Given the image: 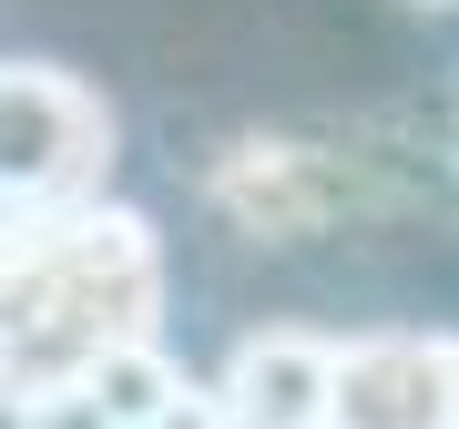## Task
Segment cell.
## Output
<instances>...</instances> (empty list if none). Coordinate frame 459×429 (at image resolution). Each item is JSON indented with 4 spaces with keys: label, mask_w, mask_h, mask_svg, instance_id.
<instances>
[{
    "label": "cell",
    "mask_w": 459,
    "mask_h": 429,
    "mask_svg": "<svg viewBox=\"0 0 459 429\" xmlns=\"http://www.w3.org/2000/svg\"><path fill=\"white\" fill-rule=\"evenodd\" d=\"M0 164H11V214L102 205V174H113L102 92L51 62H11V83H0Z\"/></svg>",
    "instance_id": "cell-2"
},
{
    "label": "cell",
    "mask_w": 459,
    "mask_h": 429,
    "mask_svg": "<svg viewBox=\"0 0 459 429\" xmlns=\"http://www.w3.org/2000/svg\"><path fill=\"white\" fill-rule=\"evenodd\" d=\"M439 11H449V0H439Z\"/></svg>",
    "instance_id": "cell-7"
},
{
    "label": "cell",
    "mask_w": 459,
    "mask_h": 429,
    "mask_svg": "<svg viewBox=\"0 0 459 429\" xmlns=\"http://www.w3.org/2000/svg\"><path fill=\"white\" fill-rule=\"evenodd\" d=\"M337 429H459V328H368L337 347Z\"/></svg>",
    "instance_id": "cell-3"
},
{
    "label": "cell",
    "mask_w": 459,
    "mask_h": 429,
    "mask_svg": "<svg viewBox=\"0 0 459 429\" xmlns=\"http://www.w3.org/2000/svg\"><path fill=\"white\" fill-rule=\"evenodd\" d=\"M337 347L347 337H316V328H255L214 379L225 419L235 429H337Z\"/></svg>",
    "instance_id": "cell-4"
},
{
    "label": "cell",
    "mask_w": 459,
    "mask_h": 429,
    "mask_svg": "<svg viewBox=\"0 0 459 429\" xmlns=\"http://www.w3.org/2000/svg\"><path fill=\"white\" fill-rule=\"evenodd\" d=\"M11 409L51 389H82V368L164 317V235L133 205L11 214Z\"/></svg>",
    "instance_id": "cell-1"
},
{
    "label": "cell",
    "mask_w": 459,
    "mask_h": 429,
    "mask_svg": "<svg viewBox=\"0 0 459 429\" xmlns=\"http://www.w3.org/2000/svg\"><path fill=\"white\" fill-rule=\"evenodd\" d=\"M82 398H92L113 429H174L204 389L174 368V347H164V337H123V347H102V358L82 368Z\"/></svg>",
    "instance_id": "cell-6"
},
{
    "label": "cell",
    "mask_w": 459,
    "mask_h": 429,
    "mask_svg": "<svg viewBox=\"0 0 459 429\" xmlns=\"http://www.w3.org/2000/svg\"><path fill=\"white\" fill-rule=\"evenodd\" d=\"M214 205H225L246 235H316L327 205H337V184L296 144H246V153H225V174H214Z\"/></svg>",
    "instance_id": "cell-5"
}]
</instances>
